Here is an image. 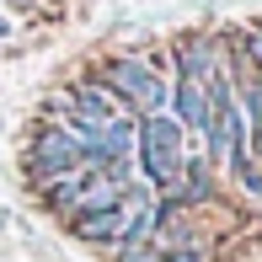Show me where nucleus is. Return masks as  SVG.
Wrapping results in <instances>:
<instances>
[{"label": "nucleus", "instance_id": "9b49d317", "mask_svg": "<svg viewBox=\"0 0 262 262\" xmlns=\"http://www.w3.org/2000/svg\"><path fill=\"white\" fill-rule=\"evenodd\" d=\"M0 6H6V11H32L38 0H0Z\"/></svg>", "mask_w": 262, "mask_h": 262}, {"label": "nucleus", "instance_id": "423d86ee", "mask_svg": "<svg viewBox=\"0 0 262 262\" xmlns=\"http://www.w3.org/2000/svg\"><path fill=\"white\" fill-rule=\"evenodd\" d=\"M166 113L182 123L187 139H204V128H209V97H204L198 80H171V102H166Z\"/></svg>", "mask_w": 262, "mask_h": 262}, {"label": "nucleus", "instance_id": "f03ea898", "mask_svg": "<svg viewBox=\"0 0 262 262\" xmlns=\"http://www.w3.org/2000/svg\"><path fill=\"white\" fill-rule=\"evenodd\" d=\"M182 161H187V134L171 113H156V118H139V145H134V171L139 182L150 187L156 198H166L182 177Z\"/></svg>", "mask_w": 262, "mask_h": 262}, {"label": "nucleus", "instance_id": "9d476101", "mask_svg": "<svg viewBox=\"0 0 262 262\" xmlns=\"http://www.w3.org/2000/svg\"><path fill=\"white\" fill-rule=\"evenodd\" d=\"M6 38H16V16H11V11L0 6V43H6Z\"/></svg>", "mask_w": 262, "mask_h": 262}, {"label": "nucleus", "instance_id": "f257e3e1", "mask_svg": "<svg viewBox=\"0 0 262 262\" xmlns=\"http://www.w3.org/2000/svg\"><path fill=\"white\" fill-rule=\"evenodd\" d=\"M91 75L134 118H156L171 102V54H107Z\"/></svg>", "mask_w": 262, "mask_h": 262}, {"label": "nucleus", "instance_id": "f8f14e48", "mask_svg": "<svg viewBox=\"0 0 262 262\" xmlns=\"http://www.w3.org/2000/svg\"><path fill=\"white\" fill-rule=\"evenodd\" d=\"M6 225H11V214H6V209H0V230H6Z\"/></svg>", "mask_w": 262, "mask_h": 262}, {"label": "nucleus", "instance_id": "0eeeda50", "mask_svg": "<svg viewBox=\"0 0 262 262\" xmlns=\"http://www.w3.org/2000/svg\"><path fill=\"white\" fill-rule=\"evenodd\" d=\"M91 166H75V171H64L59 182H49V187H38V204L49 209V214H59V220H70L75 214V204H80V193H86V182H91Z\"/></svg>", "mask_w": 262, "mask_h": 262}, {"label": "nucleus", "instance_id": "1a4fd4ad", "mask_svg": "<svg viewBox=\"0 0 262 262\" xmlns=\"http://www.w3.org/2000/svg\"><path fill=\"white\" fill-rule=\"evenodd\" d=\"M166 262H209V246L198 241V246H177V252H161Z\"/></svg>", "mask_w": 262, "mask_h": 262}, {"label": "nucleus", "instance_id": "7ed1b4c3", "mask_svg": "<svg viewBox=\"0 0 262 262\" xmlns=\"http://www.w3.org/2000/svg\"><path fill=\"white\" fill-rule=\"evenodd\" d=\"M75 166H86V161H80V139L70 134L64 123H38V128H32L27 150H21V171H27L32 193L49 187V182H59V177L75 171Z\"/></svg>", "mask_w": 262, "mask_h": 262}, {"label": "nucleus", "instance_id": "ddd939ff", "mask_svg": "<svg viewBox=\"0 0 262 262\" xmlns=\"http://www.w3.org/2000/svg\"><path fill=\"white\" fill-rule=\"evenodd\" d=\"M257 27H262V21H257Z\"/></svg>", "mask_w": 262, "mask_h": 262}, {"label": "nucleus", "instance_id": "6e6552de", "mask_svg": "<svg viewBox=\"0 0 262 262\" xmlns=\"http://www.w3.org/2000/svg\"><path fill=\"white\" fill-rule=\"evenodd\" d=\"M113 262H166L161 246H123V252H113Z\"/></svg>", "mask_w": 262, "mask_h": 262}, {"label": "nucleus", "instance_id": "20e7f679", "mask_svg": "<svg viewBox=\"0 0 262 262\" xmlns=\"http://www.w3.org/2000/svg\"><path fill=\"white\" fill-rule=\"evenodd\" d=\"M166 54H171V80H198V86L225 64V43L214 32H182Z\"/></svg>", "mask_w": 262, "mask_h": 262}, {"label": "nucleus", "instance_id": "39448f33", "mask_svg": "<svg viewBox=\"0 0 262 262\" xmlns=\"http://www.w3.org/2000/svg\"><path fill=\"white\" fill-rule=\"evenodd\" d=\"M70 102H75V107H70L64 123H91V128H102V123H113V118H123V102H118L97 75H80L75 86H70Z\"/></svg>", "mask_w": 262, "mask_h": 262}]
</instances>
